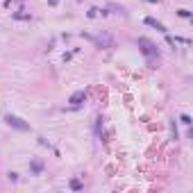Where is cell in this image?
Returning <instances> with one entry per match:
<instances>
[{
    "mask_svg": "<svg viewBox=\"0 0 193 193\" xmlns=\"http://www.w3.org/2000/svg\"><path fill=\"white\" fill-rule=\"evenodd\" d=\"M137 43H139V48H141V52H143V55H146L148 59H150V64H154V59H159V48L154 46V43L150 41V39L141 36Z\"/></svg>",
    "mask_w": 193,
    "mask_h": 193,
    "instance_id": "1",
    "label": "cell"
},
{
    "mask_svg": "<svg viewBox=\"0 0 193 193\" xmlns=\"http://www.w3.org/2000/svg\"><path fill=\"white\" fill-rule=\"evenodd\" d=\"M5 121H7L9 127H14V130H18V132H27V130H30V123H25L23 118H18V116H14V114H7Z\"/></svg>",
    "mask_w": 193,
    "mask_h": 193,
    "instance_id": "2",
    "label": "cell"
},
{
    "mask_svg": "<svg viewBox=\"0 0 193 193\" xmlns=\"http://www.w3.org/2000/svg\"><path fill=\"white\" fill-rule=\"evenodd\" d=\"M84 100H86V93H84V91H75V93L71 95V100H68V102L73 105V107H80Z\"/></svg>",
    "mask_w": 193,
    "mask_h": 193,
    "instance_id": "3",
    "label": "cell"
},
{
    "mask_svg": "<svg viewBox=\"0 0 193 193\" xmlns=\"http://www.w3.org/2000/svg\"><path fill=\"white\" fill-rule=\"evenodd\" d=\"M30 173H32V175H41V173H43V161L41 159H32L30 161Z\"/></svg>",
    "mask_w": 193,
    "mask_h": 193,
    "instance_id": "4",
    "label": "cell"
},
{
    "mask_svg": "<svg viewBox=\"0 0 193 193\" xmlns=\"http://www.w3.org/2000/svg\"><path fill=\"white\" fill-rule=\"evenodd\" d=\"M146 25H150V27H154L157 32H164V34H166V27H164V25L157 21V18H152V16H148V18H146Z\"/></svg>",
    "mask_w": 193,
    "mask_h": 193,
    "instance_id": "5",
    "label": "cell"
},
{
    "mask_svg": "<svg viewBox=\"0 0 193 193\" xmlns=\"http://www.w3.org/2000/svg\"><path fill=\"white\" fill-rule=\"evenodd\" d=\"M12 18H14V21H32V16L27 14V12H14Z\"/></svg>",
    "mask_w": 193,
    "mask_h": 193,
    "instance_id": "6",
    "label": "cell"
},
{
    "mask_svg": "<svg viewBox=\"0 0 193 193\" xmlns=\"http://www.w3.org/2000/svg\"><path fill=\"white\" fill-rule=\"evenodd\" d=\"M71 189H73V191H82L84 184H82V182L77 180V177H73V180H71Z\"/></svg>",
    "mask_w": 193,
    "mask_h": 193,
    "instance_id": "7",
    "label": "cell"
},
{
    "mask_svg": "<svg viewBox=\"0 0 193 193\" xmlns=\"http://www.w3.org/2000/svg\"><path fill=\"white\" fill-rule=\"evenodd\" d=\"M182 18H191V12H189V9H180V12H177Z\"/></svg>",
    "mask_w": 193,
    "mask_h": 193,
    "instance_id": "8",
    "label": "cell"
},
{
    "mask_svg": "<svg viewBox=\"0 0 193 193\" xmlns=\"http://www.w3.org/2000/svg\"><path fill=\"white\" fill-rule=\"evenodd\" d=\"M180 121H182V123H184V125H191V116H186V114H184V116H182V118H180Z\"/></svg>",
    "mask_w": 193,
    "mask_h": 193,
    "instance_id": "9",
    "label": "cell"
}]
</instances>
